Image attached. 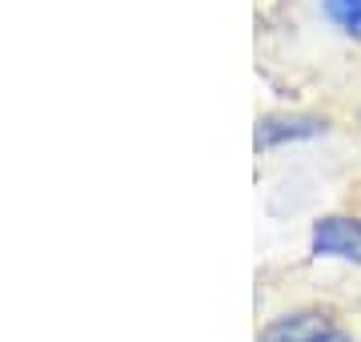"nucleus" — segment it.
<instances>
[{
  "mask_svg": "<svg viewBox=\"0 0 361 342\" xmlns=\"http://www.w3.org/2000/svg\"><path fill=\"white\" fill-rule=\"evenodd\" d=\"M329 129L325 117H310V113H277V117H261L257 129H253V145L261 153L265 149H277L285 141H310V137H322Z\"/></svg>",
  "mask_w": 361,
  "mask_h": 342,
  "instance_id": "3",
  "label": "nucleus"
},
{
  "mask_svg": "<svg viewBox=\"0 0 361 342\" xmlns=\"http://www.w3.org/2000/svg\"><path fill=\"white\" fill-rule=\"evenodd\" d=\"M257 342H349V334L337 330L334 318L322 310H297V314L273 318Z\"/></svg>",
  "mask_w": 361,
  "mask_h": 342,
  "instance_id": "1",
  "label": "nucleus"
},
{
  "mask_svg": "<svg viewBox=\"0 0 361 342\" xmlns=\"http://www.w3.org/2000/svg\"><path fill=\"white\" fill-rule=\"evenodd\" d=\"M322 13L329 16V25L341 28L345 37L361 40V0H322Z\"/></svg>",
  "mask_w": 361,
  "mask_h": 342,
  "instance_id": "4",
  "label": "nucleus"
},
{
  "mask_svg": "<svg viewBox=\"0 0 361 342\" xmlns=\"http://www.w3.org/2000/svg\"><path fill=\"white\" fill-rule=\"evenodd\" d=\"M310 250L317 258H345L361 266V218H345V213L322 218L310 234Z\"/></svg>",
  "mask_w": 361,
  "mask_h": 342,
  "instance_id": "2",
  "label": "nucleus"
}]
</instances>
